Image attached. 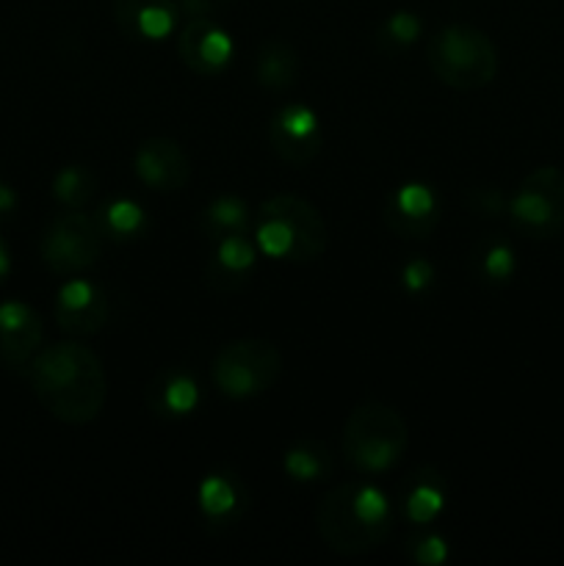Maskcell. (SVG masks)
Wrapping results in <instances>:
<instances>
[{
  "label": "cell",
  "mask_w": 564,
  "mask_h": 566,
  "mask_svg": "<svg viewBox=\"0 0 564 566\" xmlns=\"http://www.w3.org/2000/svg\"><path fill=\"white\" fill-rule=\"evenodd\" d=\"M33 396L55 420L66 426H86L100 418L108 398V376L88 346L75 340L55 343L33 357Z\"/></svg>",
  "instance_id": "1"
},
{
  "label": "cell",
  "mask_w": 564,
  "mask_h": 566,
  "mask_svg": "<svg viewBox=\"0 0 564 566\" xmlns=\"http://www.w3.org/2000/svg\"><path fill=\"white\" fill-rule=\"evenodd\" d=\"M315 525L330 551L341 556H363L387 539L393 528V506L376 486L346 481L326 492Z\"/></svg>",
  "instance_id": "2"
},
{
  "label": "cell",
  "mask_w": 564,
  "mask_h": 566,
  "mask_svg": "<svg viewBox=\"0 0 564 566\" xmlns=\"http://www.w3.org/2000/svg\"><path fill=\"white\" fill-rule=\"evenodd\" d=\"M330 243L324 216L296 193H274L258 210V249L271 260L310 263Z\"/></svg>",
  "instance_id": "3"
},
{
  "label": "cell",
  "mask_w": 564,
  "mask_h": 566,
  "mask_svg": "<svg viewBox=\"0 0 564 566\" xmlns=\"http://www.w3.org/2000/svg\"><path fill=\"white\" fill-rule=\"evenodd\" d=\"M343 457L359 473H387L401 462L409 431L401 415L382 401H365L343 423Z\"/></svg>",
  "instance_id": "4"
},
{
  "label": "cell",
  "mask_w": 564,
  "mask_h": 566,
  "mask_svg": "<svg viewBox=\"0 0 564 566\" xmlns=\"http://www.w3.org/2000/svg\"><path fill=\"white\" fill-rule=\"evenodd\" d=\"M429 66L448 88L476 92L495 81L498 50L484 31L457 22L429 42Z\"/></svg>",
  "instance_id": "5"
},
{
  "label": "cell",
  "mask_w": 564,
  "mask_h": 566,
  "mask_svg": "<svg viewBox=\"0 0 564 566\" xmlns=\"http://www.w3.org/2000/svg\"><path fill=\"white\" fill-rule=\"evenodd\" d=\"M282 374L280 348L263 337H243L219 348L213 359V381L227 398L247 401L263 396Z\"/></svg>",
  "instance_id": "6"
},
{
  "label": "cell",
  "mask_w": 564,
  "mask_h": 566,
  "mask_svg": "<svg viewBox=\"0 0 564 566\" xmlns=\"http://www.w3.org/2000/svg\"><path fill=\"white\" fill-rule=\"evenodd\" d=\"M509 219L523 235L553 238L564 230V171L540 166L509 199Z\"/></svg>",
  "instance_id": "7"
},
{
  "label": "cell",
  "mask_w": 564,
  "mask_h": 566,
  "mask_svg": "<svg viewBox=\"0 0 564 566\" xmlns=\"http://www.w3.org/2000/svg\"><path fill=\"white\" fill-rule=\"evenodd\" d=\"M103 227L86 213H61L42 238V258L55 274L88 269L103 254Z\"/></svg>",
  "instance_id": "8"
},
{
  "label": "cell",
  "mask_w": 564,
  "mask_h": 566,
  "mask_svg": "<svg viewBox=\"0 0 564 566\" xmlns=\"http://www.w3.org/2000/svg\"><path fill=\"white\" fill-rule=\"evenodd\" d=\"M269 138L274 153L280 155L285 164L307 166L310 160L321 153L324 130H321V122L313 108L291 103L274 114L269 127Z\"/></svg>",
  "instance_id": "9"
},
{
  "label": "cell",
  "mask_w": 564,
  "mask_h": 566,
  "mask_svg": "<svg viewBox=\"0 0 564 566\" xmlns=\"http://www.w3.org/2000/svg\"><path fill=\"white\" fill-rule=\"evenodd\" d=\"M136 175L144 186L155 188L160 193L180 191L188 180H191V164L182 147L171 138H147L142 147L136 149Z\"/></svg>",
  "instance_id": "10"
},
{
  "label": "cell",
  "mask_w": 564,
  "mask_h": 566,
  "mask_svg": "<svg viewBox=\"0 0 564 566\" xmlns=\"http://www.w3.org/2000/svg\"><path fill=\"white\" fill-rule=\"evenodd\" d=\"M177 53L197 75H219L232 59V39L208 17H194L177 39Z\"/></svg>",
  "instance_id": "11"
},
{
  "label": "cell",
  "mask_w": 564,
  "mask_h": 566,
  "mask_svg": "<svg viewBox=\"0 0 564 566\" xmlns=\"http://www.w3.org/2000/svg\"><path fill=\"white\" fill-rule=\"evenodd\" d=\"M42 343V318L25 302L0 304V363L25 368L33 363Z\"/></svg>",
  "instance_id": "12"
},
{
  "label": "cell",
  "mask_w": 564,
  "mask_h": 566,
  "mask_svg": "<svg viewBox=\"0 0 564 566\" xmlns=\"http://www.w3.org/2000/svg\"><path fill=\"white\" fill-rule=\"evenodd\" d=\"M55 318L70 335H94L108 321V298L86 280H70L61 285L55 302Z\"/></svg>",
  "instance_id": "13"
},
{
  "label": "cell",
  "mask_w": 564,
  "mask_h": 566,
  "mask_svg": "<svg viewBox=\"0 0 564 566\" xmlns=\"http://www.w3.org/2000/svg\"><path fill=\"white\" fill-rule=\"evenodd\" d=\"M180 17L177 0H114V20L136 42H164Z\"/></svg>",
  "instance_id": "14"
},
{
  "label": "cell",
  "mask_w": 564,
  "mask_h": 566,
  "mask_svg": "<svg viewBox=\"0 0 564 566\" xmlns=\"http://www.w3.org/2000/svg\"><path fill=\"white\" fill-rule=\"evenodd\" d=\"M385 219L390 230L404 238H424L437 227V197L424 182H407L390 193L385 208Z\"/></svg>",
  "instance_id": "15"
},
{
  "label": "cell",
  "mask_w": 564,
  "mask_h": 566,
  "mask_svg": "<svg viewBox=\"0 0 564 566\" xmlns=\"http://www.w3.org/2000/svg\"><path fill=\"white\" fill-rule=\"evenodd\" d=\"M147 401L158 418H186L197 409L199 387L191 374L180 368H169L155 376V381L149 385Z\"/></svg>",
  "instance_id": "16"
},
{
  "label": "cell",
  "mask_w": 564,
  "mask_h": 566,
  "mask_svg": "<svg viewBox=\"0 0 564 566\" xmlns=\"http://www.w3.org/2000/svg\"><path fill=\"white\" fill-rule=\"evenodd\" d=\"M254 258H258V249L247 241V232L219 238V247H216L213 260H210L208 280L219 291H236L252 271Z\"/></svg>",
  "instance_id": "17"
},
{
  "label": "cell",
  "mask_w": 564,
  "mask_h": 566,
  "mask_svg": "<svg viewBox=\"0 0 564 566\" xmlns=\"http://www.w3.org/2000/svg\"><path fill=\"white\" fill-rule=\"evenodd\" d=\"M247 506V495L236 475L213 473L199 484V509L213 525L236 523Z\"/></svg>",
  "instance_id": "18"
},
{
  "label": "cell",
  "mask_w": 564,
  "mask_h": 566,
  "mask_svg": "<svg viewBox=\"0 0 564 566\" xmlns=\"http://www.w3.org/2000/svg\"><path fill=\"white\" fill-rule=\"evenodd\" d=\"M254 72H258L260 86L271 88V92H285V88H291L296 83L299 59L291 44L280 42V39H271V42H265L260 48Z\"/></svg>",
  "instance_id": "19"
},
{
  "label": "cell",
  "mask_w": 564,
  "mask_h": 566,
  "mask_svg": "<svg viewBox=\"0 0 564 566\" xmlns=\"http://www.w3.org/2000/svg\"><path fill=\"white\" fill-rule=\"evenodd\" d=\"M202 227L208 235L216 238V241L227 235H238V232H247L249 208L236 197H219L216 202L208 205V210H205Z\"/></svg>",
  "instance_id": "20"
},
{
  "label": "cell",
  "mask_w": 564,
  "mask_h": 566,
  "mask_svg": "<svg viewBox=\"0 0 564 566\" xmlns=\"http://www.w3.org/2000/svg\"><path fill=\"white\" fill-rule=\"evenodd\" d=\"M404 509H407V517L412 520V523H420V525L431 523L442 509V490L437 475L412 481L409 492L404 495Z\"/></svg>",
  "instance_id": "21"
},
{
  "label": "cell",
  "mask_w": 564,
  "mask_h": 566,
  "mask_svg": "<svg viewBox=\"0 0 564 566\" xmlns=\"http://www.w3.org/2000/svg\"><path fill=\"white\" fill-rule=\"evenodd\" d=\"M94 188H97L94 175L88 169H83V166H66L53 180L55 199L61 205H66V208H81V205H86L94 197Z\"/></svg>",
  "instance_id": "22"
},
{
  "label": "cell",
  "mask_w": 564,
  "mask_h": 566,
  "mask_svg": "<svg viewBox=\"0 0 564 566\" xmlns=\"http://www.w3.org/2000/svg\"><path fill=\"white\" fill-rule=\"evenodd\" d=\"M330 470V453L315 442H299L285 453V473L296 481H318Z\"/></svg>",
  "instance_id": "23"
},
{
  "label": "cell",
  "mask_w": 564,
  "mask_h": 566,
  "mask_svg": "<svg viewBox=\"0 0 564 566\" xmlns=\"http://www.w3.org/2000/svg\"><path fill=\"white\" fill-rule=\"evenodd\" d=\"M144 224H147V216H144V210L138 208L136 202H130V199H116L108 208H103V216H100L103 232H108V235L114 238L138 235V232L144 230Z\"/></svg>",
  "instance_id": "24"
},
{
  "label": "cell",
  "mask_w": 564,
  "mask_h": 566,
  "mask_svg": "<svg viewBox=\"0 0 564 566\" xmlns=\"http://www.w3.org/2000/svg\"><path fill=\"white\" fill-rule=\"evenodd\" d=\"M481 271L490 282H506L514 271V252L506 243H492L484 254H481Z\"/></svg>",
  "instance_id": "25"
},
{
  "label": "cell",
  "mask_w": 564,
  "mask_h": 566,
  "mask_svg": "<svg viewBox=\"0 0 564 566\" xmlns=\"http://www.w3.org/2000/svg\"><path fill=\"white\" fill-rule=\"evenodd\" d=\"M418 33H420L418 17L409 14V11H396V14L385 22V31H382V36L390 39L393 44H409L418 39Z\"/></svg>",
  "instance_id": "26"
},
{
  "label": "cell",
  "mask_w": 564,
  "mask_h": 566,
  "mask_svg": "<svg viewBox=\"0 0 564 566\" xmlns=\"http://www.w3.org/2000/svg\"><path fill=\"white\" fill-rule=\"evenodd\" d=\"M431 280H435V269H431L426 260H412V263L404 269V285L412 293H420L424 287H429Z\"/></svg>",
  "instance_id": "27"
},
{
  "label": "cell",
  "mask_w": 564,
  "mask_h": 566,
  "mask_svg": "<svg viewBox=\"0 0 564 566\" xmlns=\"http://www.w3.org/2000/svg\"><path fill=\"white\" fill-rule=\"evenodd\" d=\"M412 558L418 564H440L442 558H446V545H442V539H437V536L420 539V542H415Z\"/></svg>",
  "instance_id": "28"
},
{
  "label": "cell",
  "mask_w": 564,
  "mask_h": 566,
  "mask_svg": "<svg viewBox=\"0 0 564 566\" xmlns=\"http://www.w3.org/2000/svg\"><path fill=\"white\" fill-rule=\"evenodd\" d=\"M14 202H17L14 191H11L6 182H0V213H9V210L14 208Z\"/></svg>",
  "instance_id": "29"
},
{
  "label": "cell",
  "mask_w": 564,
  "mask_h": 566,
  "mask_svg": "<svg viewBox=\"0 0 564 566\" xmlns=\"http://www.w3.org/2000/svg\"><path fill=\"white\" fill-rule=\"evenodd\" d=\"M11 271V260H9V249H6V243L0 241V285L6 282V276H9Z\"/></svg>",
  "instance_id": "30"
}]
</instances>
